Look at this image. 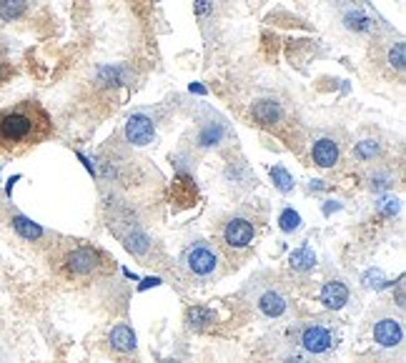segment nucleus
I'll return each instance as SVG.
<instances>
[{
    "label": "nucleus",
    "mask_w": 406,
    "mask_h": 363,
    "mask_svg": "<svg viewBox=\"0 0 406 363\" xmlns=\"http://www.w3.org/2000/svg\"><path fill=\"white\" fill-rule=\"evenodd\" d=\"M48 113L40 103L25 100L15 108L0 111V150H20L31 148L50 136Z\"/></svg>",
    "instance_id": "nucleus-1"
},
{
    "label": "nucleus",
    "mask_w": 406,
    "mask_h": 363,
    "mask_svg": "<svg viewBox=\"0 0 406 363\" xmlns=\"http://www.w3.org/2000/svg\"><path fill=\"white\" fill-rule=\"evenodd\" d=\"M108 258L100 253L98 248H91V245H78V248L68 250L65 258H63V271L68 278H91V275H98L106 271Z\"/></svg>",
    "instance_id": "nucleus-2"
},
{
    "label": "nucleus",
    "mask_w": 406,
    "mask_h": 363,
    "mask_svg": "<svg viewBox=\"0 0 406 363\" xmlns=\"http://www.w3.org/2000/svg\"><path fill=\"white\" fill-rule=\"evenodd\" d=\"M183 266L194 278L201 281H211L221 275V258L216 253V248L206 243H196L183 253Z\"/></svg>",
    "instance_id": "nucleus-3"
},
{
    "label": "nucleus",
    "mask_w": 406,
    "mask_h": 363,
    "mask_svg": "<svg viewBox=\"0 0 406 363\" xmlns=\"http://www.w3.org/2000/svg\"><path fill=\"white\" fill-rule=\"evenodd\" d=\"M253 306L263 318H281L288 311V296L276 286H261L253 293Z\"/></svg>",
    "instance_id": "nucleus-4"
},
{
    "label": "nucleus",
    "mask_w": 406,
    "mask_h": 363,
    "mask_svg": "<svg viewBox=\"0 0 406 363\" xmlns=\"http://www.w3.org/2000/svg\"><path fill=\"white\" fill-rule=\"evenodd\" d=\"M221 238H224V243L233 250H244L253 243V238H256V228L251 223L249 218H241V216H233L224 223V231H221Z\"/></svg>",
    "instance_id": "nucleus-5"
},
{
    "label": "nucleus",
    "mask_w": 406,
    "mask_h": 363,
    "mask_svg": "<svg viewBox=\"0 0 406 363\" xmlns=\"http://www.w3.org/2000/svg\"><path fill=\"white\" fill-rule=\"evenodd\" d=\"M301 346L313 353V356H319V353H326V350L334 346V336H331V328L324 323V321H311L301 328Z\"/></svg>",
    "instance_id": "nucleus-6"
},
{
    "label": "nucleus",
    "mask_w": 406,
    "mask_h": 363,
    "mask_svg": "<svg viewBox=\"0 0 406 363\" xmlns=\"http://www.w3.org/2000/svg\"><path fill=\"white\" fill-rule=\"evenodd\" d=\"M371 331H374L376 346L382 348L394 350L404 344V325H401V318H394V316H379Z\"/></svg>",
    "instance_id": "nucleus-7"
},
{
    "label": "nucleus",
    "mask_w": 406,
    "mask_h": 363,
    "mask_svg": "<svg viewBox=\"0 0 406 363\" xmlns=\"http://www.w3.org/2000/svg\"><path fill=\"white\" fill-rule=\"evenodd\" d=\"M153 136H156V123L148 115H143V113L131 115L128 123H125V138H128V143L148 145L153 140Z\"/></svg>",
    "instance_id": "nucleus-8"
},
{
    "label": "nucleus",
    "mask_w": 406,
    "mask_h": 363,
    "mask_svg": "<svg viewBox=\"0 0 406 363\" xmlns=\"http://www.w3.org/2000/svg\"><path fill=\"white\" fill-rule=\"evenodd\" d=\"M251 115H253V120H256L261 128H274V125H279L283 118L281 103H276V100H271V98H261L251 106Z\"/></svg>",
    "instance_id": "nucleus-9"
},
{
    "label": "nucleus",
    "mask_w": 406,
    "mask_h": 363,
    "mask_svg": "<svg viewBox=\"0 0 406 363\" xmlns=\"http://www.w3.org/2000/svg\"><path fill=\"white\" fill-rule=\"evenodd\" d=\"M321 303L329 311H341L349 303V288L344 281H326L321 288Z\"/></svg>",
    "instance_id": "nucleus-10"
},
{
    "label": "nucleus",
    "mask_w": 406,
    "mask_h": 363,
    "mask_svg": "<svg viewBox=\"0 0 406 363\" xmlns=\"http://www.w3.org/2000/svg\"><path fill=\"white\" fill-rule=\"evenodd\" d=\"M311 158L319 168H334L338 163V143L334 138H319L311 148Z\"/></svg>",
    "instance_id": "nucleus-11"
},
{
    "label": "nucleus",
    "mask_w": 406,
    "mask_h": 363,
    "mask_svg": "<svg viewBox=\"0 0 406 363\" xmlns=\"http://www.w3.org/2000/svg\"><path fill=\"white\" fill-rule=\"evenodd\" d=\"M108 341H111V348L118 350V353H133L136 350V333H133L131 325L118 323L113 325L111 333H108Z\"/></svg>",
    "instance_id": "nucleus-12"
},
{
    "label": "nucleus",
    "mask_w": 406,
    "mask_h": 363,
    "mask_svg": "<svg viewBox=\"0 0 406 363\" xmlns=\"http://www.w3.org/2000/svg\"><path fill=\"white\" fill-rule=\"evenodd\" d=\"M10 225H13V231L18 233L23 241H28V243H36V241H40V238L45 236L43 228H40L36 220L28 218V216H23V213H15L10 218Z\"/></svg>",
    "instance_id": "nucleus-13"
},
{
    "label": "nucleus",
    "mask_w": 406,
    "mask_h": 363,
    "mask_svg": "<svg viewBox=\"0 0 406 363\" xmlns=\"http://www.w3.org/2000/svg\"><path fill=\"white\" fill-rule=\"evenodd\" d=\"M216 323V313L208 306H194L186 311V325L191 331H206Z\"/></svg>",
    "instance_id": "nucleus-14"
},
{
    "label": "nucleus",
    "mask_w": 406,
    "mask_h": 363,
    "mask_svg": "<svg viewBox=\"0 0 406 363\" xmlns=\"http://www.w3.org/2000/svg\"><path fill=\"white\" fill-rule=\"evenodd\" d=\"M288 266L299 273H306V271H313L316 266V253H313L309 245H301V248L291 250V256H288Z\"/></svg>",
    "instance_id": "nucleus-15"
},
{
    "label": "nucleus",
    "mask_w": 406,
    "mask_h": 363,
    "mask_svg": "<svg viewBox=\"0 0 406 363\" xmlns=\"http://www.w3.org/2000/svg\"><path fill=\"white\" fill-rule=\"evenodd\" d=\"M28 10V0H0V20L13 23L20 20Z\"/></svg>",
    "instance_id": "nucleus-16"
},
{
    "label": "nucleus",
    "mask_w": 406,
    "mask_h": 363,
    "mask_svg": "<svg viewBox=\"0 0 406 363\" xmlns=\"http://www.w3.org/2000/svg\"><path fill=\"white\" fill-rule=\"evenodd\" d=\"M221 138H224V125L221 123H206L198 133V145L201 148H211V145H219Z\"/></svg>",
    "instance_id": "nucleus-17"
},
{
    "label": "nucleus",
    "mask_w": 406,
    "mask_h": 363,
    "mask_svg": "<svg viewBox=\"0 0 406 363\" xmlns=\"http://www.w3.org/2000/svg\"><path fill=\"white\" fill-rule=\"evenodd\" d=\"M271 181H274V188L276 191H281V193H291L294 191V175L288 173L283 166H274L271 168Z\"/></svg>",
    "instance_id": "nucleus-18"
},
{
    "label": "nucleus",
    "mask_w": 406,
    "mask_h": 363,
    "mask_svg": "<svg viewBox=\"0 0 406 363\" xmlns=\"http://www.w3.org/2000/svg\"><path fill=\"white\" fill-rule=\"evenodd\" d=\"M123 241H125V248L131 250L133 256H146L150 248V238L141 231H133L131 236H125Z\"/></svg>",
    "instance_id": "nucleus-19"
},
{
    "label": "nucleus",
    "mask_w": 406,
    "mask_h": 363,
    "mask_svg": "<svg viewBox=\"0 0 406 363\" xmlns=\"http://www.w3.org/2000/svg\"><path fill=\"white\" fill-rule=\"evenodd\" d=\"M379 150H382L379 140H374V138H364V140H359V143L354 145V156H357L359 161H374V158L379 156Z\"/></svg>",
    "instance_id": "nucleus-20"
},
{
    "label": "nucleus",
    "mask_w": 406,
    "mask_h": 363,
    "mask_svg": "<svg viewBox=\"0 0 406 363\" xmlns=\"http://www.w3.org/2000/svg\"><path fill=\"white\" fill-rule=\"evenodd\" d=\"M387 63H389V68H394L396 73H401V70H404V63H406V45L401 43V40H396V43L391 45V48H389Z\"/></svg>",
    "instance_id": "nucleus-21"
},
{
    "label": "nucleus",
    "mask_w": 406,
    "mask_h": 363,
    "mask_svg": "<svg viewBox=\"0 0 406 363\" xmlns=\"http://www.w3.org/2000/svg\"><path fill=\"white\" fill-rule=\"evenodd\" d=\"M279 228L283 233H296L301 228V216L294 208H283L281 216H279Z\"/></svg>",
    "instance_id": "nucleus-22"
},
{
    "label": "nucleus",
    "mask_w": 406,
    "mask_h": 363,
    "mask_svg": "<svg viewBox=\"0 0 406 363\" xmlns=\"http://www.w3.org/2000/svg\"><path fill=\"white\" fill-rule=\"evenodd\" d=\"M389 186H391V173H387V170H376V173L369 175V188L374 191V193L387 191Z\"/></svg>",
    "instance_id": "nucleus-23"
},
{
    "label": "nucleus",
    "mask_w": 406,
    "mask_h": 363,
    "mask_svg": "<svg viewBox=\"0 0 406 363\" xmlns=\"http://www.w3.org/2000/svg\"><path fill=\"white\" fill-rule=\"evenodd\" d=\"M346 25H349V28H354V31H369L371 20L366 18L364 13L354 10V13H349V15H346Z\"/></svg>",
    "instance_id": "nucleus-24"
},
{
    "label": "nucleus",
    "mask_w": 406,
    "mask_h": 363,
    "mask_svg": "<svg viewBox=\"0 0 406 363\" xmlns=\"http://www.w3.org/2000/svg\"><path fill=\"white\" fill-rule=\"evenodd\" d=\"M364 286L376 288V291H379V288L387 286V278H384V273L379 268H369L366 273H364Z\"/></svg>",
    "instance_id": "nucleus-25"
},
{
    "label": "nucleus",
    "mask_w": 406,
    "mask_h": 363,
    "mask_svg": "<svg viewBox=\"0 0 406 363\" xmlns=\"http://www.w3.org/2000/svg\"><path fill=\"white\" fill-rule=\"evenodd\" d=\"M376 211L382 213V216H387V218H391V216L399 213V200L396 198H382L379 203H376Z\"/></svg>",
    "instance_id": "nucleus-26"
},
{
    "label": "nucleus",
    "mask_w": 406,
    "mask_h": 363,
    "mask_svg": "<svg viewBox=\"0 0 406 363\" xmlns=\"http://www.w3.org/2000/svg\"><path fill=\"white\" fill-rule=\"evenodd\" d=\"M120 75H123V68H103L100 70V83L103 86H118Z\"/></svg>",
    "instance_id": "nucleus-27"
},
{
    "label": "nucleus",
    "mask_w": 406,
    "mask_h": 363,
    "mask_svg": "<svg viewBox=\"0 0 406 363\" xmlns=\"http://www.w3.org/2000/svg\"><path fill=\"white\" fill-rule=\"evenodd\" d=\"M150 286H161V278H153V275H150V278H143V283L138 286V291H146V288H150Z\"/></svg>",
    "instance_id": "nucleus-28"
},
{
    "label": "nucleus",
    "mask_w": 406,
    "mask_h": 363,
    "mask_svg": "<svg viewBox=\"0 0 406 363\" xmlns=\"http://www.w3.org/2000/svg\"><path fill=\"white\" fill-rule=\"evenodd\" d=\"M338 208H341V203H336V200H329V206H324V213L329 216V213H331V211H338Z\"/></svg>",
    "instance_id": "nucleus-29"
},
{
    "label": "nucleus",
    "mask_w": 406,
    "mask_h": 363,
    "mask_svg": "<svg viewBox=\"0 0 406 363\" xmlns=\"http://www.w3.org/2000/svg\"><path fill=\"white\" fill-rule=\"evenodd\" d=\"M191 90H194V93H201V95L206 93V90H203V86H191Z\"/></svg>",
    "instance_id": "nucleus-30"
},
{
    "label": "nucleus",
    "mask_w": 406,
    "mask_h": 363,
    "mask_svg": "<svg viewBox=\"0 0 406 363\" xmlns=\"http://www.w3.org/2000/svg\"><path fill=\"white\" fill-rule=\"evenodd\" d=\"M286 363H306V361H304V358H299V356H294V358H288Z\"/></svg>",
    "instance_id": "nucleus-31"
},
{
    "label": "nucleus",
    "mask_w": 406,
    "mask_h": 363,
    "mask_svg": "<svg viewBox=\"0 0 406 363\" xmlns=\"http://www.w3.org/2000/svg\"><path fill=\"white\" fill-rule=\"evenodd\" d=\"M163 363H178V361H173V358H169V361H163Z\"/></svg>",
    "instance_id": "nucleus-32"
}]
</instances>
